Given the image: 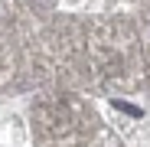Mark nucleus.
<instances>
[{"label": "nucleus", "mask_w": 150, "mask_h": 147, "mask_svg": "<svg viewBox=\"0 0 150 147\" xmlns=\"http://www.w3.org/2000/svg\"><path fill=\"white\" fill-rule=\"evenodd\" d=\"M114 108H117V111H127V114H134V118H140V108H134V105H124V102H114Z\"/></svg>", "instance_id": "1"}]
</instances>
